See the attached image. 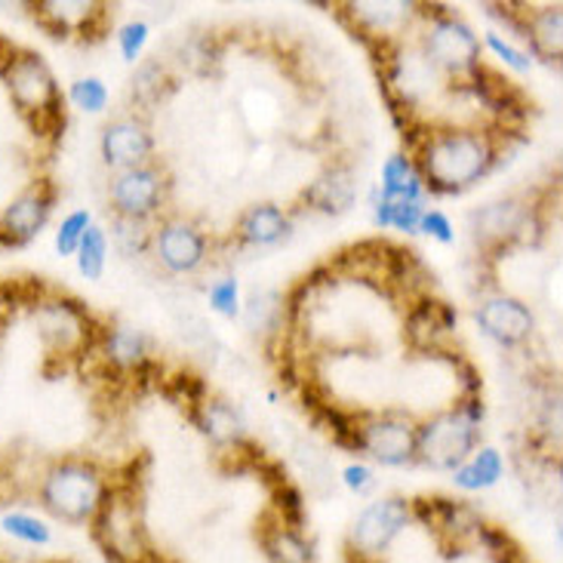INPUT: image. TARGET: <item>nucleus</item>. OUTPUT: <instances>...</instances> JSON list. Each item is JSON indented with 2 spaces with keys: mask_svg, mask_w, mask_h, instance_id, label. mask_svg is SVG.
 I'll use <instances>...</instances> for the list:
<instances>
[{
  "mask_svg": "<svg viewBox=\"0 0 563 563\" xmlns=\"http://www.w3.org/2000/svg\"><path fill=\"white\" fill-rule=\"evenodd\" d=\"M412 161L422 173L426 191L459 195L487 176L496 164V145L487 133L468 126L428 130L426 142L416 148Z\"/></svg>",
  "mask_w": 563,
  "mask_h": 563,
  "instance_id": "obj_1",
  "label": "nucleus"
},
{
  "mask_svg": "<svg viewBox=\"0 0 563 563\" xmlns=\"http://www.w3.org/2000/svg\"><path fill=\"white\" fill-rule=\"evenodd\" d=\"M0 77H3L19 114L29 121L37 136L62 133L65 99H62L56 75L49 71L41 53L0 41Z\"/></svg>",
  "mask_w": 563,
  "mask_h": 563,
  "instance_id": "obj_2",
  "label": "nucleus"
},
{
  "mask_svg": "<svg viewBox=\"0 0 563 563\" xmlns=\"http://www.w3.org/2000/svg\"><path fill=\"white\" fill-rule=\"evenodd\" d=\"M106 472L84 456L53 459L37 481V503L49 518L65 523H90L108 496Z\"/></svg>",
  "mask_w": 563,
  "mask_h": 563,
  "instance_id": "obj_3",
  "label": "nucleus"
},
{
  "mask_svg": "<svg viewBox=\"0 0 563 563\" xmlns=\"http://www.w3.org/2000/svg\"><path fill=\"white\" fill-rule=\"evenodd\" d=\"M481 441V422H474L462 407L443 410L416 426V459L434 472H456L472 456Z\"/></svg>",
  "mask_w": 563,
  "mask_h": 563,
  "instance_id": "obj_4",
  "label": "nucleus"
},
{
  "mask_svg": "<svg viewBox=\"0 0 563 563\" xmlns=\"http://www.w3.org/2000/svg\"><path fill=\"white\" fill-rule=\"evenodd\" d=\"M412 520V505L410 499H400V496H385L369 503L354 518L349 530V554L351 558H361V561L379 563L388 549L395 545L400 533L410 527Z\"/></svg>",
  "mask_w": 563,
  "mask_h": 563,
  "instance_id": "obj_5",
  "label": "nucleus"
},
{
  "mask_svg": "<svg viewBox=\"0 0 563 563\" xmlns=\"http://www.w3.org/2000/svg\"><path fill=\"white\" fill-rule=\"evenodd\" d=\"M34 323H37V333L44 339L49 357H75L84 349L92 345V327L90 311L75 299H65V296H44L41 302L31 308Z\"/></svg>",
  "mask_w": 563,
  "mask_h": 563,
  "instance_id": "obj_6",
  "label": "nucleus"
},
{
  "mask_svg": "<svg viewBox=\"0 0 563 563\" xmlns=\"http://www.w3.org/2000/svg\"><path fill=\"white\" fill-rule=\"evenodd\" d=\"M422 56L431 68H441L446 75L468 77L481 65V37L474 34L472 25H465L462 19L450 13H434L431 25L422 41Z\"/></svg>",
  "mask_w": 563,
  "mask_h": 563,
  "instance_id": "obj_7",
  "label": "nucleus"
},
{
  "mask_svg": "<svg viewBox=\"0 0 563 563\" xmlns=\"http://www.w3.org/2000/svg\"><path fill=\"white\" fill-rule=\"evenodd\" d=\"M108 198H111L114 216L148 222L164 207V198H167V173H164V167L157 161H148L142 167L121 169V173L111 176Z\"/></svg>",
  "mask_w": 563,
  "mask_h": 563,
  "instance_id": "obj_8",
  "label": "nucleus"
},
{
  "mask_svg": "<svg viewBox=\"0 0 563 563\" xmlns=\"http://www.w3.org/2000/svg\"><path fill=\"white\" fill-rule=\"evenodd\" d=\"M56 185L49 179H34L15 195L0 213V246H25L46 229L56 207Z\"/></svg>",
  "mask_w": 563,
  "mask_h": 563,
  "instance_id": "obj_9",
  "label": "nucleus"
},
{
  "mask_svg": "<svg viewBox=\"0 0 563 563\" xmlns=\"http://www.w3.org/2000/svg\"><path fill=\"white\" fill-rule=\"evenodd\" d=\"M152 253L169 275H195L210 256V238L195 222L173 216L154 229Z\"/></svg>",
  "mask_w": 563,
  "mask_h": 563,
  "instance_id": "obj_10",
  "label": "nucleus"
},
{
  "mask_svg": "<svg viewBox=\"0 0 563 563\" xmlns=\"http://www.w3.org/2000/svg\"><path fill=\"white\" fill-rule=\"evenodd\" d=\"M357 453L385 468H404L416 462V426L400 416H376L357 428Z\"/></svg>",
  "mask_w": 563,
  "mask_h": 563,
  "instance_id": "obj_11",
  "label": "nucleus"
},
{
  "mask_svg": "<svg viewBox=\"0 0 563 563\" xmlns=\"http://www.w3.org/2000/svg\"><path fill=\"white\" fill-rule=\"evenodd\" d=\"M99 154H102L106 167H111L114 173L154 161V136L148 123L136 114L108 121L99 136Z\"/></svg>",
  "mask_w": 563,
  "mask_h": 563,
  "instance_id": "obj_12",
  "label": "nucleus"
},
{
  "mask_svg": "<svg viewBox=\"0 0 563 563\" xmlns=\"http://www.w3.org/2000/svg\"><path fill=\"white\" fill-rule=\"evenodd\" d=\"M477 327L503 349H518L533 335V311L515 296H489L474 311Z\"/></svg>",
  "mask_w": 563,
  "mask_h": 563,
  "instance_id": "obj_13",
  "label": "nucleus"
},
{
  "mask_svg": "<svg viewBox=\"0 0 563 563\" xmlns=\"http://www.w3.org/2000/svg\"><path fill=\"white\" fill-rule=\"evenodd\" d=\"M234 234H238V241L244 246L272 250V246L284 244L292 234V219L277 203H256V207H250V210L241 213Z\"/></svg>",
  "mask_w": 563,
  "mask_h": 563,
  "instance_id": "obj_14",
  "label": "nucleus"
},
{
  "mask_svg": "<svg viewBox=\"0 0 563 563\" xmlns=\"http://www.w3.org/2000/svg\"><path fill=\"white\" fill-rule=\"evenodd\" d=\"M302 200L318 213H349L357 200V179L351 167H330L302 191Z\"/></svg>",
  "mask_w": 563,
  "mask_h": 563,
  "instance_id": "obj_15",
  "label": "nucleus"
},
{
  "mask_svg": "<svg viewBox=\"0 0 563 563\" xmlns=\"http://www.w3.org/2000/svg\"><path fill=\"white\" fill-rule=\"evenodd\" d=\"M37 19L46 31H53V37H68V34H92L106 22V7L99 3H37Z\"/></svg>",
  "mask_w": 563,
  "mask_h": 563,
  "instance_id": "obj_16",
  "label": "nucleus"
},
{
  "mask_svg": "<svg viewBox=\"0 0 563 563\" xmlns=\"http://www.w3.org/2000/svg\"><path fill=\"white\" fill-rule=\"evenodd\" d=\"M195 426L219 446H241L246 443V426L241 419V412L231 407L229 400H219V397H207L200 400L198 407L191 410Z\"/></svg>",
  "mask_w": 563,
  "mask_h": 563,
  "instance_id": "obj_17",
  "label": "nucleus"
},
{
  "mask_svg": "<svg viewBox=\"0 0 563 563\" xmlns=\"http://www.w3.org/2000/svg\"><path fill=\"white\" fill-rule=\"evenodd\" d=\"M456 311L450 305L426 299V302H419L410 311V318H407V335H410V342L416 349L431 351L438 345L441 335L456 330Z\"/></svg>",
  "mask_w": 563,
  "mask_h": 563,
  "instance_id": "obj_18",
  "label": "nucleus"
},
{
  "mask_svg": "<svg viewBox=\"0 0 563 563\" xmlns=\"http://www.w3.org/2000/svg\"><path fill=\"white\" fill-rule=\"evenodd\" d=\"M376 191L388 200H419V203H426L428 198L422 173H419L410 154H391L382 164V183Z\"/></svg>",
  "mask_w": 563,
  "mask_h": 563,
  "instance_id": "obj_19",
  "label": "nucleus"
},
{
  "mask_svg": "<svg viewBox=\"0 0 563 563\" xmlns=\"http://www.w3.org/2000/svg\"><path fill=\"white\" fill-rule=\"evenodd\" d=\"M453 474V484L462 493H484L493 489L505 474V459L496 446H477Z\"/></svg>",
  "mask_w": 563,
  "mask_h": 563,
  "instance_id": "obj_20",
  "label": "nucleus"
},
{
  "mask_svg": "<svg viewBox=\"0 0 563 563\" xmlns=\"http://www.w3.org/2000/svg\"><path fill=\"white\" fill-rule=\"evenodd\" d=\"M523 41L536 56L561 59L563 56V13L561 7H542L536 13H523Z\"/></svg>",
  "mask_w": 563,
  "mask_h": 563,
  "instance_id": "obj_21",
  "label": "nucleus"
},
{
  "mask_svg": "<svg viewBox=\"0 0 563 563\" xmlns=\"http://www.w3.org/2000/svg\"><path fill=\"white\" fill-rule=\"evenodd\" d=\"M99 345L108 364L121 366V369H136L139 364L148 361V335L136 327H108L99 333Z\"/></svg>",
  "mask_w": 563,
  "mask_h": 563,
  "instance_id": "obj_22",
  "label": "nucleus"
},
{
  "mask_svg": "<svg viewBox=\"0 0 563 563\" xmlns=\"http://www.w3.org/2000/svg\"><path fill=\"white\" fill-rule=\"evenodd\" d=\"M349 13L354 15L357 29L366 34H376V37H388L391 31L410 15L407 3H351Z\"/></svg>",
  "mask_w": 563,
  "mask_h": 563,
  "instance_id": "obj_23",
  "label": "nucleus"
},
{
  "mask_svg": "<svg viewBox=\"0 0 563 563\" xmlns=\"http://www.w3.org/2000/svg\"><path fill=\"white\" fill-rule=\"evenodd\" d=\"M426 203L419 200H388L382 198L379 191L373 195V222L379 229H395L404 231V234H412L419 231V219L426 213Z\"/></svg>",
  "mask_w": 563,
  "mask_h": 563,
  "instance_id": "obj_24",
  "label": "nucleus"
},
{
  "mask_svg": "<svg viewBox=\"0 0 563 563\" xmlns=\"http://www.w3.org/2000/svg\"><path fill=\"white\" fill-rule=\"evenodd\" d=\"M0 530L3 536H10L19 545H29V549H46L53 542V527L44 518L31 515V511H7L0 518Z\"/></svg>",
  "mask_w": 563,
  "mask_h": 563,
  "instance_id": "obj_25",
  "label": "nucleus"
},
{
  "mask_svg": "<svg viewBox=\"0 0 563 563\" xmlns=\"http://www.w3.org/2000/svg\"><path fill=\"white\" fill-rule=\"evenodd\" d=\"M77 272L87 280H102L108 268V231L92 222L75 253Z\"/></svg>",
  "mask_w": 563,
  "mask_h": 563,
  "instance_id": "obj_26",
  "label": "nucleus"
},
{
  "mask_svg": "<svg viewBox=\"0 0 563 563\" xmlns=\"http://www.w3.org/2000/svg\"><path fill=\"white\" fill-rule=\"evenodd\" d=\"M265 549L272 563H311V545L305 542L302 530H289L284 523H277L275 530L265 539Z\"/></svg>",
  "mask_w": 563,
  "mask_h": 563,
  "instance_id": "obj_27",
  "label": "nucleus"
},
{
  "mask_svg": "<svg viewBox=\"0 0 563 563\" xmlns=\"http://www.w3.org/2000/svg\"><path fill=\"white\" fill-rule=\"evenodd\" d=\"M152 234L148 222H139V219H126V216H114L111 219V241L121 250L123 256H145L152 253Z\"/></svg>",
  "mask_w": 563,
  "mask_h": 563,
  "instance_id": "obj_28",
  "label": "nucleus"
},
{
  "mask_svg": "<svg viewBox=\"0 0 563 563\" xmlns=\"http://www.w3.org/2000/svg\"><path fill=\"white\" fill-rule=\"evenodd\" d=\"M250 323V330H265V333H275L284 323V299L277 292H260L253 296L250 302H244V311H241Z\"/></svg>",
  "mask_w": 563,
  "mask_h": 563,
  "instance_id": "obj_29",
  "label": "nucleus"
},
{
  "mask_svg": "<svg viewBox=\"0 0 563 563\" xmlns=\"http://www.w3.org/2000/svg\"><path fill=\"white\" fill-rule=\"evenodd\" d=\"M108 99H111V92H108L102 77H77L75 84L68 87V102L84 114H102L108 108Z\"/></svg>",
  "mask_w": 563,
  "mask_h": 563,
  "instance_id": "obj_30",
  "label": "nucleus"
},
{
  "mask_svg": "<svg viewBox=\"0 0 563 563\" xmlns=\"http://www.w3.org/2000/svg\"><path fill=\"white\" fill-rule=\"evenodd\" d=\"M169 77H167V68L161 65L157 59L152 62H142L139 65L136 77H133V96H136L142 106H154L164 90H167Z\"/></svg>",
  "mask_w": 563,
  "mask_h": 563,
  "instance_id": "obj_31",
  "label": "nucleus"
},
{
  "mask_svg": "<svg viewBox=\"0 0 563 563\" xmlns=\"http://www.w3.org/2000/svg\"><path fill=\"white\" fill-rule=\"evenodd\" d=\"M92 225V213L90 210H75V213H68L59 222V229H56V238H53V244H56V253H59L62 260H71L77 253V246L84 241V234Z\"/></svg>",
  "mask_w": 563,
  "mask_h": 563,
  "instance_id": "obj_32",
  "label": "nucleus"
},
{
  "mask_svg": "<svg viewBox=\"0 0 563 563\" xmlns=\"http://www.w3.org/2000/svg\"><path fill=\"white\" fill-rule=\"evenodd\" d=\"M207 299H210V308H213L216 314H222V318H241V311H244V299H241V284H238V277L225 275L219 277L210 284L207 289Z\"/></svg>",
  "mask_w": 563,
  "mask_h": 563,
  "instance_id": "obj_33",
  "label": "nucleus"
},
{
  "mask_svg": "<svg viewBox=\"0 0 563 563\" xmlns=\"http://www.w3.org/2000/svg\"><path fill=\"white\" fill-rule=\"evenodd\" d=\"M148 41H152V25H148V22L133 19V22L121 25V31H118V49H121L123 62L136 65V62L142 59V53H145Z\"/></svg>",
  "mask_w": 563,
  "mask_h": 563,
  "instance_id": "obj_34",
  "label": "nucleus"
},
{
  "mask_svg": "<svg viewBox=\"0 0 563 563\" xmlns=\"http://www.w3.org/2000/svg\"><path fill=\"white\" fill-rule=\"evenodd\" d=\"M487 46L489 53L496 56V59L503 62V65H508L511 71H518V75H527L530 68H533V59H530V53H523V49H518L515 44H508L499 31H487V37H484V44Z\"/></svg>",
  "mask_w": 563,
  "mask_h": 563,
  "instance_id": "obj_35",
  "label": "nucleus"
},
{
  "mask_svg": "<svg viewBox=\"0 0 563 563\" xmlns=\"http://www.w3.org/2000/svg\"><path fill=\"white\" fill-rule=\"evenodd\" d=\"M167 391L169 397L185 400L191 410L198 407L200 400H207V385H203V379L195 376V373H176L173 379H167Z\"/></svg>",
  "mask_w": 563,
  "mask_h": 563,
  "instance_id": "obj_36",
  "label": "nucleus"
},
{
  "mask_svg": "<svg viewBox=\"0 0 563 563\" xmlns=\"http://www.w3.org/2000/svg\"><path fill=\"white\" fill-rule=\"evenodd\" d=\"M419 231L428 234V238H434L438 244L450 246L456 241V229H453V222H450V216L443 213V210H434V207H428L422 219H419Z\"/></svg>",
  "mask_w": 563,
  "mask_h": 563,
  "instance_id": "obj_37",
  "label": "nucleus"
},
{
  "mask_svg": "<svg viewBox=\"0 0 563 563\" xmlns=\"http://www.w3.org/2000/svg\"><path fill=\"white\" fill-rule=\"evenodd\" d=\"M342 484L351 489V493H357V496H364L369 489L376 487V472H373V465H366V462H351L342 468Z\"/></svg>",
  "mask_w": 563,
  "mask_h": 563,
  "instance_id": "obj_38",
  "label": "nucleus"
}]
</instances>
